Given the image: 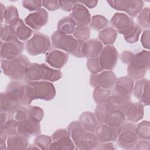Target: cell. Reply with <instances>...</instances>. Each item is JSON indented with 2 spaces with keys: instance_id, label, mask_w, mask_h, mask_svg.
<instances>
[{
  "instance_id": "1",
  "label": "cell",
  "mask_w": 150,
  "mask_h": 150,
  "mask_svg": "<svg viewBox=\"0 0 150 150\" xmlns=\"http://www.w3.org/2000/svg\"><path fill=\"white\" fill-rule=\"evenodd\" d=\"M68 132L78 149H96L98 144L94 132L87 131L79 121L71 122L68 127Z\"/></svg>"
},
{
  "instance_id": "2",
  "label": "cell",
  "mask_w": 150,
  "mask_h": 150,
  "mask_svg": "<svg viewBox=\"0 0 150 150\" xmlns=\"http://www.w3.org/2000/svg\"><path fill=\"white\" fill-rule=\"evenodd\" d=\"M30 63L29 59L25 55H21L13 59H2L1 69L4 73L12 80H21Z\"/></svg>"
},
{
  "instance_id": "3",
  "label": "cell",
  "mask_w": 150,
  "mask_h": 150,
  "mask_svg": "<svg viewBox=\"0 0 150 150\" xmlns=\"http://www.w3.org/2000/svg\"><path fill=\"white\" fill-rule=\"evenodd\" d=\"M51 39L52 45L55 48L62 49L75 57H83L81 49L84 41L77 39L71 35L62 33L57 30L53 33Z\"/></svg>"
},
{
  "instance_id": "4",
  "label": "cell",
  "mask_w": 150,
  "mask_h": 150,
  "mask_svg": "<svg viewBox=\"0 0 150 150\" xmlns=\"http://www.w3.org/2000/svg\"><path fill=\"white\" fill-rule=\"evenodd\" d=\"M62 77L59 70L53 69L46 64L31 63L25 74V79L28 83L38 81L40 80L55 81Z\"/></svg>"
},
{
  "instance_id": "5",
  "label": "cell",
  "mask_w": 150,
  "mask_h": 150,
  "mask_svg": "<svg viewBox=\"0 0 150 150\" xmlns=\"http://www.w3.org/2000/svg\"><path fill=\"white\" fill-rule=\"evenodd\" d=\"M149 51L145 50L134 54L127 68L128 76L134 80L142 79L149 69Z\"/></svg>"
},
{
  "instance_id": "6",
  "label": "cell",
  "mask_w": 150,
  "mask_h": 150,
  "mask_svg": "<svg viewBox=\"0 0 150 150\" xmlns=\"http://www.w3.org/2000/svg\"><path fill=\"white\" fill-rule=\"evenodd\" d=\"M95 115L99 123L119 128L125 121V117L121 110L108 108L104 103L98 104L95 110Z\"/></svg>"
},
{
  "instance_id": "7",
  "label": "cell",
  "mask_w": 150,
  "mask_h": 150,
  "mask_svg": "<svg viewBox=\"0 0 150 150\" xmlns=\"http://www.w3.org/2000/svg\"><path fill=\"white\" fill-rule=\"evenodd\" d=\"M138 138L137 127L134 124L127 122L119 127L117 142L121 148L125 149H134Z\"/></svg>"
},
{
  "instance_id": "8",
  "label": "cell",
  "mask_w": 150,
  "mask_h": 150,
  "mask_svg": "<svg viewBox=\"0 0 150 150\" xmlns=\"http://www.w3.org/2000/svg\"><path fill=\"white\" fill-rule=\"evenodd\" d=\"M52 45L48 36L41 33H36L26 43V50L30 55L44 54L51 48Z\"/></svg>"
},
{
  "instance_id": "9",
  "label": "cell",
  "mask_w": 150,
  "mask_h": 150,
  "mask_svg": "<svg viewBox=\"0 0 150 150\" xmlns=\"http://www.w3.org/2000/svg\"><path fill=\"white\" fill-rule=\"evenodd\" d=\"M33 100L42 99L46 101L52 100L56 95L54 86L46 81H34L28 83Z\"/></svg>"
},
{
  "instance_id": "10",
  "label": "cell",
  "mask_w": 150,
  "mask_h": 150,
  "mask_svg": "<svg viewBox=\"0 0 150 150\" xmlns=\"http://www.w3.org/2000/svg\"><path fill=\"white\" fill-rule=\"evenodd\" d=\"M24 44L16 37L6 41H1V56L2 59H13L21 56Z\"/></svg>"
},
{
  "instance_id": "11",
  "label": "cell",
  "mask_w": 150,
  "mask_h": 150,
  "mask_svg": "<svg viewBox=\"0 0 150 150\" xmlns=\"http://www.w3.org/2000/svg\"><path fill=\"white\" fill-rule=\"evenodd\" d=\"M118 56V52L114 46L108 45L103 48L100 56L98 57L102 70H112L117 64Z\"/></svg>"
},
{
  "instance_id": "12",
  "label": "cell",
  "mask_w": 150,
  "mask_h": 150,
  "mask_svg": "<svg viewBox=\"0 0 150 150\" xmlns=\"http://www.w3.org/2000/svg\"><path fill=\"white\" fill-rule=\"evenodd\" d=\"M107 3L118 11L126 12L132 17L137 16L142 9V1H107Z\"/></svg>"
},
{
  "instance_id": "13",
  "label": "cell",
  "mask_w": 150,
  "mask_h": 150,
  "mask_svg": "<svg viewBox=\"0 0 150 150\" xmlns=\"http://www.w3.org/2000/svg\"><path fill=\"white\" fill-rule=\"evenodd\" d=\"M49 149H73L74 144L69 132L64 129L56 131L52 136Z\"/></svg>"
},
{
  "instance_id": "14",
  "label": "cell",
  "mask_w": 150,
  "mask_h": 150,
  "mask_svg": "<svg viewBox=\"0 0 150 150\" xmlns=\"http://www.w3.org/2000/svg\"><path fill=\"white\" fill-rule=\"evenodd\" d=\"M116 76L112 71H104L100 74H92L90 77V84L94 88L101 87L111 89L115 84Z\"/></svg>"
},
{
  "instance_id": "15",
  "label": "cell",
  "mask_w": 150,
  "mask_h": 150,
  "mask_svg": "<svg viewBox=\"0 0 150 150\" xmlns=\"http://www.w3.org/2000/svg\"><path fill=\"white\" fill-rule=\"evenodd\" d=\"M119 132V128L99 123L96 127L94 134L98 142L106 143L117 139Z\"/></svg>"
},
{
  "instance_id": "16",
  "label": "cell",
  "mask_w": 150,
  "mask_h": 150,
  "mask_svg": "<svg viewBox=\"0 0 150 150\" xmlns=\"http://www.w3.org/2000/svg\"><path fill=\"white\" fill-rule=\"evenodd\" d=\"M70 16L77 26H87L91 22V16L88 10L79 1L73 8Z\"/></svg>"
},
{
  "instance_id": "17",
  "label": "cell",
  "mask_w": 150,
  "mask_h": 150,
  "mask_svg": "<svg viewBox=\"0 0 150 150\" xmlns=\"http://www.w3.org/2000/svg\"><path fill=\"white\" fill-rule=\"evenodd\" d=\"M48 21V13L43 8H40L30 13L25 19V23L33 30H39L46 25Z\"/></svg>"
},
{
  "instance_id": "18",
  "label": "cell",
  "mask_w": 150,
  "mask_h": 150,
  "mask_svg": "<svg viewBox=\"0 0 150 150\" xmlns=\"http://www.w3.org/2000/svg\"><path fill=\"white\" fill-rule=\"evenodd\" d=\"M110 23L116 29L118 33L123 35L135 25L132 18L122 13H115L110 20Z\"/></svg>"
},
{
  "instance_id": "19",
  "label": "cell",
  "mask_w": 150,
  "mask_h": 150,
  "mask_svg": "<svg viewBox=\"0 0 150 150\" xmlns=\"http://www.w3.org/2000/svg\"><path fill=\"white\" fill-rule=\"evenodd\" d=\"M122 111L128 121L136 122L143 118L144 105L141 103L129 101L123 108Z\"/></svg>"
},
{
  "instance_id": "20",
  "label": "cell",
  "mask_w": 150,
  "mask_h": 150,
  "mask_svg": "<svg viewBox=\"0 0 150 150\" xmlns=\"http://www.w3.org/2000/svg\"><path fill=\"white\" fill-rule=\"evenodd\" d=\"M149 80L140 79L136 81L134 94L144 105H149Z\"/></svg>"
},
{
  "instance_id": "21",
  "label": "cell",
  "mask_w": 150,
  "mask_h": 150,
  "mask_svg": "<svg viewBox=\"0 0 150 150\" xmlns=\"http://www.w3.org/2000/svg\"><path fill=\"white\" fill-rule=\"evenodd\" d=\"M40 132V124L30 118L18 121V133L23 134L29 138L31 135H36Z\"/></svg>"
},
{
  "instance_id": "22",
  "label": "cell",
  "mask_w": 150,
  "mask_h": 150,
  "mask_svg": "<svg viewBox=\"0 0 150 150\" xmlns=\"http://www.w3.org/2000/svg\"><path fill=\"white\" fill-rule=\"evenodd\" d=\"M103 48L101 42L97 39L84 41L81 49L82 56L88 59L97 57L100 54Z\"/></svg>"
},
{
  "instance_id": "23",
  "label": "cell",
  "mask_w": 150,
  "mask_h": 150,
  "mask_svg": "<svg viewBox=\"0 0 150 150\" xmlns=\"http://www.w3.org/2000/svg\"><path fill=\"white\" fill-rule=\"evenodd\" d=\"M21 105V103L8 93L1 94V112H5L12 117L15 111Z\"/></svg>"
},
{
  "instance_id": "24",
  "label": "cell",
  "mask_w": 150,
  "mask_h": 150,
  "mask_svg": "<svg viewBox=\"0 0 150 150\" xmlns=\"http://www.w3.org/2000/svg\"><path fill=\"white\" fill-rule=\"evenodd\" d=\"M69 59V54L58 50H53L47 52L46 62L52 67L60 69L64 66Z\"/></svg>"
},
{
  "instance_id": "25",
  "label": "cell",
  "mask_w": 150,
  "mask_h": 150,
  "mask_svg": "<svg viewBox=\"0 0 150 150\" xmlns=\"http://www.w3.org/2000/svg\"><path fill=\"white\" fill-rule=\"evenodd\" d=\"M29 137L19 133L9 135L7 139L8 149H24L28 146Z\"/></svg>"
},
{
  "instance_id": "26",
  "label": "cell",
  "mask_w": 150,
  "mask_h": 150,
  "mask_svg": "<svg viewBox=\"0 0 150 150\" xmlns=\"http://www.w3.org/2000/svg\"><path fill=\"white\" fill-rule=\"evenodd\" d=\"M11 28L13 35L21 40H26L32 34V30L26 26L21 19L13 26H9Z\"/></svg>"
},
{
  "instance_id": "27",
  "label": "cell",
  "mask_w": 150,
  "mask_h": 150,
  "mask_svg": "<svg viewBox=\"0 0 150 150\" xmlns=\"http://www.w3.org/2000/svg\"><path fill=\"white\" fill-rule=\"evenodd\" d=\"M79 122L84 129L93 132L99 124L95 114L91 112H83L79 117Z\"/></svg>"
},
{
  "instance_id": "28",
  "label": "cell",
  "mask_w": 150,
  "mask_h": 150,
  "mask_svg": "<svg viewBox=\"0 0 150 150\" xmlns=\"http://www.w3.org/2000/svg\"><path fill=\"white\" fill-rule=\"evenodd\" d=\"M4 20L5 25L13 26L15 25L20 19L18 15V10L14 6H9L5 9L4 15L1 18V23Z\"/></svg>"
},
{
  "instance_id": "29",
  "label": "cell",
  "mask_w": 150,
  "mask_h": 150,
  "mask_svg": "<svg viewBox=\"0 0 150 150\" xmlns=\"http://www.w3.org/2000/svg\"><path fill=\"white\" fill-rule=\"evenodd\" d=\"M75 26L76 24L72 18L70 16H66L59 21L57 31L63 34L70 35L74 33L76 29Z\"/></svg>"
},
{
  "instance_id": "30",
  "label": "cell",
  "mask_w": 150,
  "mask_h": 150,
  "mask_svg": "<svg viewBox=\"0 0 150 150\" xmlns=\"http://www.w3.org/2000/svg\"><path fill=\"white\" fill-rule=\"evenodd\" d=\"M117 36V31L111 27H108L101 31L98 35V39L103 44L110 45L114 43Z\"/></svg>"
},
{
  "instance_id": "31",
  "label": "cell",
  "mask_w": 150,
  "mask_h": 150,
  "mask_svg": "<svg viewBox=\"0 0 150 150\" xmlns=\"http://www.w3.org/2000/svg\"><path fill=\"white\" fill-rule=\"evenodd\" d=\"M18 121L10 117L9 119L2 125H1V134L9 136L18 133Z\"/></svg>"
},
{
  "instance_id": "32",
  "label": "cell",
  "mask_w": 150,
  "mask_h": 150,
  "mask_svg": "<svg viewBox=\"0 0 150 150\" xmlns=\"http://www.w3.org/2000/svg\"><path fill=\"white\" fill-rule=\"evenodd\" d=\"M111 93V90L110 89L97 87L93 91V98L97 104H103L106 102Z\"/></svg>"
},
{
  "instance_id": "33",
  "label": "cell",
  "mask_w": 150,
  "mask_h": 150,
  "mask_svg": "<svg viewBox=\"0 0 150 150\" xmlns=\"http://www.w3.org/2000/svg\"><path fill=\"white\" fill-rule=\"evenodd\" d=\"M142 29L138 25H134L127 33L124 35L126 42L129 43H134L138 40Z\"/></svg>"
},
{
  "instance_id": "34",
  "label": "cell",
  "mask_w": 150,
  "mask_h": 150,
  "mask_svg": "<svg viewBox=\"0 0 150 150\" xmlns=\"http://www.w3.org/2000/svg\"><path fill=\"white\" fill-rule=\"evenodd\" d=\"M136 127L139 138L141 139L149 140L150 124L148 121H143L138 123Z\"/></svg>"
},
{
  "instance_id": "35",
  "label": "cell",
  "mask_w": 150,
  "mask_h": 150,
  "mask_svg": "<svg viewBox=\"0 0 150 150\" xmlns=\"http://www.w3.org/2000/svg\"><path fill=\"white\" fill-rule=\"evenodd\" d=\"M90 28L96 30H100L105 28L108 24V20L101 15H95L91 18Z\"/></svg>"
},
{
  "instance_id": "36",
  "label": "cell",
  "mask_w": 150,
  "mask_h": 150,
  "mask_svg": "<svg viewBox=\"0 0 150 150\" xmlns=\"http://www.w3.org/2000/svg\"><path fill=\"white\" fill-rule=\"evenodd\" d=\"M149 8L146 7L141 10L139 12L137 22L139 26L142 28H146L149 29Z\"/></svg>"
},
{
  "instance_id": "37",
  "label": "cell",
  "mask_w": 150,
  "mask_h": 150,
  "mask_svg": "<svg viewBox=\"0 0 150 150\" xmlns=\"http://www.w3.org/2000/svg\"><path fill=\"white\" fill-rule=\"evenodd\" d=\"M52 138L47 135H38L34 140V144L39 149H47L49 148L52 142Z\"/></svg>"
},
{
  "instance_id": "38",
  "label": "cell",
  "mask_w": 150,
  "mask_h": 150,
  "mask_svg": "<svg viewBox=\"0 0 150 150\" xmlns=\"http://www.w3.org/2000/svg\"><path fill=\"white\" fill-rule=\"evenodd\" d=\"M44 115L43 111L42 108L36 106H29L28 118H30L35 121L40 122Z\"/></svg>"
},
{
  "instance_id": "39",
  "label": "cell",
  "mask_w": 150,
  "mask_h": 150,
  "mask_svg": "<svg viewBox=\"0 0 150 150\" xmlns=\"http://www.w3.org/2000/svg\"><path fill=\"white\" fill-rule=\"evenodd\" d=\"M73 33L77 39L85 41L90 38V29L87 26H77Z\"/></svg>"
},
{
  "instance_id": "40",
  "label": "cell",
  "mask_w": 150,
  "mask_h": 150,
  "mask_svg": "<svg viewBox=\"0 0 150 150\" xmlns=\"http://www.w3.org/2000/svg\"><path fill=\"white\" fill-rule=\"evenodd\" d=\"M87 66L89 71L93 74H97L103 71L100 66L98 57L88 59L87 62Z\"/></svg>"
},
{
  "instance_id": "41",
  "label": "cell",
  "mask_w": 150,
  "mask_h": 150,
  "mask_svg": "<svg viewBox=\"0 0 150 150\" xmlns=\"http://www.w3.org/2000/svg\"><path fill=\"white\" fill-rule=\"evenodd\" d=\"M23 6L28 9L30 11H37L41 8L42 5V1H35V0H26L22 2Z\"/></svg>"
},
{
  "instance_id": "42",
  "label": "cell",
  "mask_w": 150,
  "mask_h": 150,
  "mask_svg": "<svg viewBox=\"0 0 150 150\" xmlns=\"http://www.w3.org/2000/svg\"><path fill=\"white\" fill-rule=\"evenodd\" d=\"M15 37L12 32L11 27L8 25H1V41H6Z\"/></svg>"
},
{
  "instance_id": "43",
  "label": "cell",
  "mask_w": 150,
  "mask_h": 150,
  "mask_svg": "<svg viewBox=\"0 0 150 150\" xmlns=\"http://www.w3.org/2000/svg\"><path fill=\"white\" fill-rule=\"evenodd\" d=\"M42 5L47 9L50 11H53L59 9V1H42Z\"/></svg>"
},
{
  "instance_id": "44",
  "label": "cell",
  "mask_w": 150,
  "mask_h": 150,
  "mask_svg": "<svg viewBox=\"0 0 150 150\" xmlns=\"http://www.w3.org/2000/svg\"><path fill=\"white\" fill-rule=\"evenodd\" d=\"M77 3V1H59V7L63 11L70 12L72 11L74 6Z\"/></svg>"
},
{
  "instance_id": "45",
  "label": "cell",
  "mask_w": 150,
  "mask_h": 150,
  "mask_svg": "<svg viewBox=\"0 0 150 150\" xmlns=\"http://www.w3.org/2000/svg\"><path fill=\"white\" fill-rule=\"evenodd\" d=\"M141 43L144 47L149 49L150 47L149 43V30L147 29L143 32L141 36Z\"/></svg>"
},
{
  "instance_id": "46",
  "label": "cell",
  "mask_w": 150,
  "mask_h": 150,
  "mask_svg": "<svg viewBox=\"0 0 150 150\" xmlns=\"http://www.w3.org/2000/svg\"><path fill=\"white\" fill-rule=\"evenodd\" d=\"M149 140H145L142 139L141 141H139L136 143L135 145V148L134 149H149Z\"/></svg>"
},
{
  "instance_id": "47",
  "label": "cell",
  "mask_w": 150,
  "mask_h": 150,
  "mask_svg": "<svg viewBox=\"0 0 150 150\" xmlns=\"http://www.w3.org/2000/svg\"><path fill=\"white\" fill-rule=\"evenodd\" d=\"M134 53L129 51H124L121 56V62L124 64H129L132 59Z\"/></svg>"
},
{
  "instance_id": "48",
  "label": "cell",
  "mask_w": 150,
  "mask_h": 150,
  "mask_svg": "<svg viewBox=\"0 0 150 150\" xmlns=\"http://www.w3.org/2000/svg\"><path fill=\"white\" fill-rule=\"evenodd\" d=\"M79 2L80 3H82L83 5H86L89 8H93L95 7L98 3L97 1H82Z\"/></svg>"
}]
</instances>
